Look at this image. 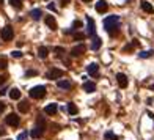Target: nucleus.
I'll list each match as a JSON object with an SVG mask.
<instances>
[{
  "label": "nucleus",
  "instance_id": "obj_1",
  "mask_svg": "<svg viewBox=\"0 0 154 140\" xmlns=\"http://www.w3.org/2000/svg\"><path fill=\"white\" fill-rule=\"evenodd\" d=\"M104 29L107 30L110 35L117 33L120 29V16H109L104 19Z\"/></svg>",
  "mask_w": 154,
  "mask_h": 140
},
{
  "label": "nucleus",
  "instance_id": "obj_2",
  "mask_svg": "<svg viewBox=\"0 0 154 140\" xmlns=\"http://www.w3.org/2000/svg\"><path fill=\"white\" fill-rule=\"evenodd\" d=\"M28 95H30V98H33V99L44 98L46 96V87L44 85H36V87H33L32 90L28 91Z\"/></svg>",
  "mask_w": 154,
  "mask_h": 140
},
{
  "label": "nucleus",
  "instance_id": "obj_3",
  "mask_svg": "<svg viewBox=\"0 0 154 140\" xmlns=\"http://www.w3.org/2000/svg\"><path fill=\"white\" fill-rule=\"evenodd\" d=\"M14 36V32H13V27L11 25H5L2 29V40L3 41H11Z\"/></svg>",
  "mask_w": 154,
  "mask_h": 140
},
{
  "label": "nucleus",
  "instance_id": "obj_4",
  "mask_svg": "<svg viewBox=\"0 0 154 140\" xmlns=\"http://www.w3.org/2000/svg\"><path fill=\"white\" fill-rule=\"evenodd\" d=\"M6 124H8V126H13V127H17L19 126V123H21V118H19V116L16 115V114H10L8 116H6Z\"/></svg>",
  "mask_w": 154,
  "mask_h": 140
},
{
  "label": "nucleus",
  "instance_id": "obj_5",
  "mask_svg": "<svg viewBox=\"0 0 154 140\" xmlns=\"http://www.w3.org/2000/svg\"><path fill=\"white\" fill-rule=\"evenodd\" d=\"M63 74H65V72L61 71V69L52 68L51 71L47 72V76H46V77H47V79H51V80H52V79H61V77H63Z\"/></svg>",
  "mask_w": 154,
  "mask_h": 140
},
{
  "label": "nucleus",
  "instance_id": "obj_6",
  "mask_svg": "<svg viewBox=\"0 0 154 140\" xmlns=\"http://www.w3.org/2000/svg\"><path fill=\"white\" fill-rule=\"evenodd\" d=\"M94 32H96V29H94V19L90 17V16H87V33L90 35V36H94Z\"/></svg>",
  "mask_w": 154,
  "mask_h": 140
},
{
  "label": "nucleus",
  "instance_id": "obj_7",
  "mask_svg": "<svg viewBox=\"0 0 154 140\" xmlns=\"http://www.w3.org/2000/svg\"><path fill=\"white\" fill-rule=\"evenodd\" d=\"M85 50H87V46H85V44L74 46V47H72V50H71V57H79V55H82Z\"/></svg>",
  "mask_w": 154,
  "mask_h": 140
},
{
  "label": "nucleus",
  "instance_id": "obj_8",
  "mask_svg": "<svg viewBox=\"0 0 154 140\" xmlns=\"http://www.w3.org/2000/svg\"><path fill=\"white\" fill-rule=\"evenodd\" d=\"M117 82H118V85H120V88H126V87H128V77H126V74L118 72V74H117Z\"/></svg>",
  "mask_w": 154,
  "mask_h": 140
},
{
  "label": "nucleus",
  "instance_id": "obj_9",
  "mask_svg": "<svg viewBox=\"0 0 154 140\" xmlns=\"http://www.w3.org/2000/svg\"><path fill=\"white\" fill-rule=\"evenodd\" d=\"M140 6H142V10H143L145 13H148V14H153V13H154V6H153L149 2H146V0H142V2H140Z\"/></svg>",
  "mask_w": 154,
  "mask_h": 140
},
{
  "label": "nucleus",
  "instance_id": "obj_10",
  "mask_svg": "<svg viewBox=\"0 0 154 140\" xmlns=\"http://www.w3.org/2000/svg\"><path fill=\"white\" fill-rule=\"evenodd\" d=\"M46 25H47L51 30H57V29H58L57 21H55V17H53V16H46Z\"/></svg>",
  "mask_w": 154,
  "mask_h": 140
},
{
  "label": "nucleus",
  "instance_id": "obj_11",
  "mask_svg": "<svg viewBox=\"0 0 154 140\" xmlns=\"http://www.w3.org/2000/svg\"><path fill=\"white\" fill-rule=\"evenodd\" d=\"M98 71H99V65L98 63H90L87 66V72L90 76H98Z\"/></svg>",
  "mask_w": 154,
  "mask_h": 140
},
{
  "label": "nucleus",
  "instance_id": "obj_12",
  "mask_svg": "<svg viewBox=\"0 0 154 140\" xmlns=\"http://www.w3.org/2000/svg\"><path fill=\"white\" fill-rule=\"evenodd\" d=\"M57 110H58V106H57L55 102H52V104H49V106L44 107V112H46L47 115H55Z\"/></svg>",
  "mask_w": 154,
  "mask_h": 140
},
{
  "label": "nucleus",
  "instance_id": "obj_13",
  "mask_svg": "<svg viewBox=\"0 0 154 140\" xmlns=\"http://www.w3.org/2000/svg\"><path fill=\"white\" fill-rule=\"evenodd\" d=\"M107 8H109V5H107L105 0H99V2L96 3V11H98V13H105Z\"/></svg>",
  "mask_w": 154,
  "mask_h": 140
},
{
  "label": "nucleus",
  "instance_id": "obj_14",
  "mask_svg": "<svg viewBox=\"0 0 154 140\" xmlns=\"http://www.w3.org/2000/svg\"><path fill=\"white\" fill-rule=\"evenodd\" d=\"M17 109H19V112H21V114H27V112L30 110V106H28V102H27V101H21V102L17 104Z\"/></svg>",
  "mask_w": 154,
  "mask_h": 140
},
{
  "label": "nucleus",
  "instance_id": "obj_15",
  "mask_svg": "<svg viewBox=\"0 0 154 140\" xmlns=\"http://www.w3.org/2000/svg\"><path fill=\"white\" fill-rule=\"evenodd\" d=\"M10 98L13 101L21 99V90H19V88H11V90H10Z\"/></svg>",
  "mask_w": 154,
  "mask_h": 140
},
{
  "label": "nucleus",
  "instance_id": "obj_16",
  "mask_svg": "<svg viewBox=\"0 0 154 140\" xmlns=\"http://www.w3.org/2000/svg\"><path fill=\"white\" fill-rule=\"evenodd\" d=\"M99 47H101V40H99V38L94 35V36H91V49L98 50Z\"/></svg>",
  "mask_w": 154,
  "mask_h": 140
},
{
  "label": "nucleus",
  "instance_id": "obj_17",
  "mask_svg": "<svg viewBox=\"0 0 154 140\" xmlns=\"http://www.w3.org/2000/svg\"><path fill=\"white\" fill-rule=\"evenodd\" d=\"M83 90H85L87 93L96 91V84L94 82H85V84H83Z\"/></svg>",
  "mask_w": 154,
  "mask_h": 140
},
{
  "label": "nucleus",
  "instance_id": "obj_18",
  "mask_svg": "<svg viewBox=\"0 0 154 140\" xmlns=\"http://www.w3.org/2000/svg\"><path fill=\"white\" fill-rule=\"evenodd\" d=\"M30 16H32V19H35V21H40V17L43 16V11L40 8H35V10L30 11Z\"/></svg>",
  "mask_w": 154,
  "mask_h": 140
},
{
  "label": "nucleus",
  "instance_id": "obj_19",
  "mask_svg": "<svg viewBox=\"0 0 154 140\" xmlns=\"http://www.w3.org/2000/svg\"><path fill=\"white\" fill-rule=\"evenodd\" d=\"M57 85H58V88H63V90H69V88H71V82H69L68 79L58 80V82H57Z\"/></svg>",
  "mask_w": 154,
  "mask_h": 140
},
{
  "label": "nucleus",
  "instance_id": "obj_20",
  "mask_svg": "<svg viewBox=\"0 0 154 140\" xmlns=\"http://www.w3.org/2000/svg\"><path fill=\"white\" fill-rule=\"evenodd\" d=\"M36 127H38V129H41V131H46V121H44V118H43V116H38V118H36Z\"/></svg>",
  "mask_w": 154,
  "mask_h": 140
},
{
  "label": "nucleus",
  "instance_id": "obj_21",
  "mask_svg": "<svg viewBox=\"0 0 154 140\" xmlns=\"http://www.w3.org/2000/svg\"><path fill=\"white\" fill-rule=\"evenodd\" d=\"M38 55H40L41 58H47V55H49V49L46 47V46H41V47L38 49Z\"/></svg>",
  "mask_w": 154,
  "mask_h": 140
},
{
  "label": "nucleus",
  "instance_id": "obj_22",
  "mask_svg": "<svg viewBox=\"0 0 154 140\" xmlns=\"http://www.w3.org/2000/svg\"><path fill=\"white\" fill-rule=\"evenodd\" d=\"M43 134H44V132L41 131V129H38V127H33V129H32V132H30V135H32L33 139H40Z\"/></svg>",
  "mask_w": 154,
  "mask_h": 140
},
{
  "label": "nucleus",
  "instance_id": "obj_23",
  "mask_svg": "<svg viewBox=\"0 0 154 140\" xmlns=\"http://www.w3.org/2000/svg\"><path fill=\"white\" fill-rule=\"evenodd\" d=\"M153 54H154V50H142V52L138 54V57L140 58H149V57H153Z\"/></svg>",
  "mask_w": 154,
  "mask_h": 140
},
{
  "label": "nucleus",
  "instance_id": "obj_24",
  "mask_svg": "<svg viewBox=\"0 0 154 140\" xmlns=\"http://www.w3.org/2000/svg\"><path fill=\"white\" fill-rule=\"evenodd\" d=\"M10 5L16 10H21L22 8V0H10Z\"/></svg>",
  "mask_w": 154,
  "mask_h": 140
},
{
  "label": "nucleus",
  "instance_id": "obj_25",
  "mask_svg": "<svg viewBox=\"0 0 154 140\" xmlns=\"http://www.w3.org/2000/svg\"><path fill=\"white\" fill-rule=\"evenodd\" d=\"M68 112H69V115H77V107H76L74 102L68 104Z\"/></svg>",
  "mask_w": 154,
  "mask_h": 140
},
{
  "label": "nucleus",
  "instance_id": "obj_26",
  "mask_svg": "<svg viewBox=\"0 0 154 140\" xmlns=\"http://www.w3.org/2000/svg\"><path fill=\"white\" fill-rule=\"evenodd\" d=\"M104 137H105V140H118V135H115L112 131H107Z\"/></svg>",
  "mask_w": 154,
  "mask_h": 140
},
{
  "label": "nucleus",
  "instance_id": "obj_27",
  "mask_svg": "<svg viewBox=\"0 0 154 140\" xmlns=\"http://www.w3.org/2000/svg\"><path fill=\"white\" fill-rule=\"evenodd\" d=\"M53 52H55L58 57H61V55L65 54V49H63V47H60V46H57V47H53Z\"/></svg>",
  "mask_w": 154,
  "mask_h": 140
},
{
  "label": "nucleus",
  "instance_id": "obj_28",
  "mask_svg": "<svg viewBox=\"0 0 154 140\" xmlns=\"http://www.w3.org/2000/svg\"><path fill=\"white\" fill-rule=\"evenodd\" d=\"M11 57H13V58H21L22 52H21V50H13V52H11Z\"/></svg>",
  "mask_w": 154,
  "mask_h": 140
},
{
  "label": "nucleus",
  "instance_id": "obj_29",
  "mask_svg": "<svg viewBox=\"0 0 154 140\" xmlns=\"http://www.w3.org/2000/svg\"><path fill=\"white\" fill-rule=\"evenodd\" d=\"M36 74H38V71H35V69H28V71L25 72L27 77H33V76H36Z\"/></svg>",
  "mask_w": 154,
  "mask_h": 140
},
{
  "label": "nucleus",
  "instance_id": "obj_30",
  "mask_svg": "<svg viewBox=\"0 0 154 140\" xmlns=\"http://www.w3.org/2000/svg\"><path fill=\"white\" fill-rule=\"evenodd\" d=\"M82 27V22L80 21H74V24H72V30H77V29H80Z\"/></svg>",
  "mask_w": 154,
  "mask_h": 140
},
{
  "label": "nucleus",
  "instance_id": "obj_31",
  "mask_svg": "<svg viewBox=\"0 0 154 140\" xmlns=\"http://www.w3.org/2000/svg\"><path fill=\"white\" fill-rule=\"evenodd\" d=\"M27 137H28V134H27V132H21V134L17 135V140H27Z\"/></svg>",
  "mask_w": 154,
  "mask_h": 140
},
{
  "label": "nucleus",
  "instance_id": "obj_32",
  "mask_svg": "<svg viewBox=\"0 0 154 140\" xmlns=\"http://www.w3.org/2000/svg\"><path fill=\"white\" fill-rule=\"evenodd\" d=\"M83 38H85V35H83V33H76L74 35V40L77 41V40H83Z\"/></svg>",
  "mask_w": 154,
  "mask_h": 140
},
{
  "label": "nucleus",
  "instance_id": "obj_33",
  "mask_svg": "<svg viewBox=\"0 0 154 140\" xmlns=\"http://www.w3.org/2000/svg\"><path fill=\"white\" fill-rule=\"evenodd\" d=\"M134 49V46L132 44H128V46H124V52H130V50Z\"/></svg>",
  "mask_w": 154,
  "mask_h": 140
},
{
  "label": "nucleus",
  "instance_id": "obj_34",
  "mask_svg": "<svg viewBox=\"0 0 154 140\" xmlns=\"http://www.w3.org/2000/svg\"><path fill=\"white\" fill-rule=\"evenodd\" d=\"M5 102H2V101H0V114H3V112H5Z\"/></svg>",
  "mask_w": 154,
  "mask_h": 140
},
{
  "label": "nucleus",
  "instance_id": "obj_35",
  "mask_svg": "<svg viewBox=\"0 0 154 140\" xmlns=\"http://www.w3.org/2000/svg\"><path fill=\"white\" fill-rule=\"evenodd\" d=\"M0 68H6V60H0Z\"/></svg>",
  "mask_w": 154,
  "mask_h": 140
},
{
  "label": "nucleus",
  "instance_id": "obj_36",
  "mask_svg": "<svg viewBox=\"0 0 154 140\" xmlns=\"http://www.w3.org/2000/svg\"><path fill=\"white\" fill-rule=\"evenodd\" d=\"M47 8L51 10V11H55V5H53V3H49V5H47Z\"/></svg>",
  "mask_w": 154,
  "mask_h": 140
},
{
  "label": "nucleus",
  "instance_id": "obj_37",
  "mask_svg": "<svg viewBox=\"0 0 154 140\" xmlns=\"http://www.w3.org/2000/svg\"><path fill=\"white\" fill-rule=\"evenodd\" d=\"M5 80H6V79H5V76H0V87H2L3 84H5Z\"/></svg>",
  "mask_w": 154,
  "mask_h": 140
},
{
  "label": "nucleus",
  "instance_id": "obj_38",
  "mask_svg": "<svg viewBox=\"0 0 154 140\" xmlns=\"http://www.w3.org/2000/svg\"><path fill=\"white\" fill-rule=\"evenodd\" d=\"M60 2H61V5H63V6H66V5H68V3H69V2H71V0H60Z\"/></svg>",
  "mask_w": 154,
  "mask_h": 140
},
{
  "label": "nucleus",
  "instance_id": "obj_39",
  "mask_svg": "<svg viewBox=\"0 0 154 140\" xmlns=\"http://www.w3.org/2000/svg\"><path fill=\"white\" fill-rule=\"evenodd\" d=\"M5 134H6V131L3 127H0V135H5Z\"/></svg>",
  "mask_w": 154,
  "mask_h": 140
},
{
  "label": "nucleus",
  "instance_id": "obj_40",
  "mask_svg": "<svg viewBox=\"0 0 154 140\" xmlns=\"http://www.w3.org/2000/svg\"><path fill=\"white\" fill-rule=\"evenodd\" d=\"M6 91H8V90H6V88H3V90L0 91V95H2V96H3V95H6Z\"/></svg>",
  "mask_w": 154,
  "mask_h": 140
},
{
  "label": "nucleus",
  "instance_id": "obj_41",
  "mask_svg": "<svg viewBox=\"0 0 154 140\" xmlns=\"http://www.w3.org/2000/svg\"><path fill=\"white\" fill-rule=\"evenodd\" d=\"M83 2H91V0H83Z\"/></svg>",
  "mask_w": 154,
  "mask_h": 140
},
{
  "label": "nucleus",
  "instance_id": "obj_42",
  "mask_svg": "<svg viewBox=\"0 0 154 140\" xmlns=\"http://www.w3.org/2000/svg\"><path fill=\"white\" fill-rule=\"evenodd\" d=\"M2 3H3V0H0V5H2Z\"/></svg>",
  "mask_w": 154,
  "mask_h": 140
},
{
  "label": "nucleus",
  "instance_id": "obj_43",
  "mask_svg": "<svg viewBox=\"0 0 154 140\" xmlns=\"http://www.w3.org/2000/svg\"><path fill=\"white\" fill-rule=\"evenodd\" d=\"M5 140H11V139H5Z\"/></svg>",
  "mask_w": 154,
  "mask_h": 140
}]
</instances>
